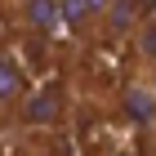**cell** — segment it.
I'll return each instance as SVG.
<instances>
[{"instance_id": "cell-1", "label": "cell", "mask_w": 156, "mask_h": 156, "mask_svg": "<svg viewBox=\"0 0 156 156\" xmlns=\"http://www.w3.org/2000/svg\"><path fill=\"white\" fill-rule=\"evenodd\" d=\"M67 89H62V80H36V89L23 98V107L13 112L9 129H18L23 138H40V134H58L62 125H67Z\"/></svg>"}, {"instance_id": "cell-2", "label": "cell", "mask_w": 156, "mask_h": 156, "mask_svg": "<svg viewBox=\"0 0 156 156\" xmlns=\"http://www.w3.org/2000/svg\"><path fill=\"white\" fill-rule=\"evenodd\" d=\"M152 18H156V0H112L98 40H103V45H112V49H129L134 36H138Z\"/></svg>"}, {"instance_id": "cell-3", "label": "cell", "mask_w": 156, "mask_h": 156, "mask_svg": "<svg viewBox=\"0 0 156 156\" xmlns=\"http://www.w3.org/2000/svg\"><path fill=\"white\" fill-rule=\"evenodd\" d=\"M36 89V80H31V72H27L23 62V45L18 40H5V54H0V112H5V125L13 120V112L23 107V98Z\"/></svg>"}, {"instance_id": "cell-4", "label": "cell", "mask_w": 156, "mask_h": 156, "mask_svg": "<svg viewBox=\"0 0 156 156\" xmlns=\"http://www.w3.org/2000/svg\"><path fill=\"white\" fill-rule=\"evenodd\" d=\"M9 13L27 40H49L62 31V0H9Z\"/></svg>"}, {"instance_id": "cell-5", "label": "cell", "mask_w": 156, "mask_h": 156, "mask_svg": "<svg viewBox=\"0 0 156 156\" xmlns=\"http://www.w3.org/2000/svg\"><path fill=\"white\" fill-rule=\"evenodd\" d=\"M112 0H62V31L76 40H98Z\"/></svg>"}, {"instance_id": "cell-6", "label": "cell", "mask_w": 156, "mask_h": 156, "mask_svg": "<svg viewBox=\"0 0 156 156\" xmlns=\"http://www.w3.org/2000/svg\"><path fill=\"white\" fill-rule=\"evenodd\" d=\"M129 54H134V67H152V62H156V18L138 31V36H134Z\"/></svg>"}, {"instance_id": "cell-7", "label": "cell", "mask_w": 156, "mask_h": 156, "mask_svg": "<svg viewBox=\"0 0 156 156\" xmlns=\"http://www.w3.org/2000/svg\"><path fill=\"white\" fill-rule=\"evenodd\" d=\"M23 156H72L67 147L58 143V134H40V138H23V147H18Z\"/></svg>"}, {"instance_id": "cell-8", "label": "cell", "mask_w": 156, "mask_h": 156, "mask_svg": "<svg viewBox=\"0 0 156 156\" xmlns=\"http://www.w3.org/2000/svg\"><path fill=\"white\" fill-rule=\"evenodd\" d=\"M134 76H138V80L152 89V98H156V62H152V67H134Z\"/></svg>"}]
</instances>
